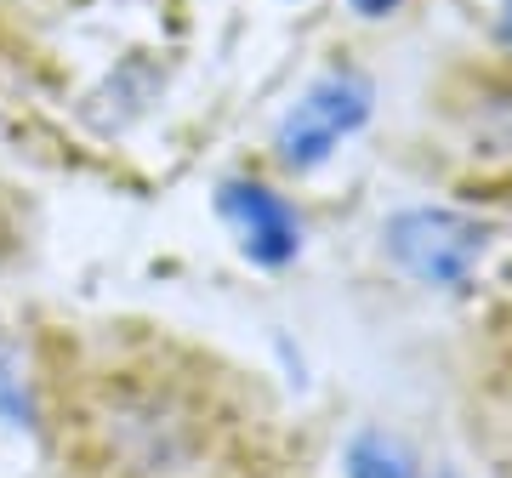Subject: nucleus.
I'll list each match as a JSON object with an SVG mask.
<instances>
[{
    "mask_svg": "<svg viewBox=\"0 0 512 478\" xmlns=\"http://www.w3.org/2000/svg\"><path fill=\"white\" fill-rule=\"evenodd\" d=\"M353 478H416V473H410V461H404L393 444L365 439L353 450Z\"/></svg>",
    "mask_w": 512,
    "mask_h": 478,
    "instance_id": "obj_4",
    "label": "nucleus"
},
{
    "mask_svg": "<svg viewBox=\"0 0 512 478\" xmlns=\"http://www.w3.org/2000/svg\"><path fill=\"white\" fill-rule=\"evenodd\" d=\"M222 217L239 228V245H245L256 262L274 268V262L296 257V217L285 211L279 194H268V188H256V183L222 188Z\"/></svg>",
    "mask_w": 512,
    "mask_h": 478,
    "instance_id": "obj_3",
    "label": "nucleus"
},
{
    "mask_svg": "<svg viewBox=\"0 0 512 478\" xmlns=\"http://www.w3.org/2000/svg\"><path fill=\"white\" fill-rule=\"evenodd\" d=\"M370 114V86L365 80H319L296 114L279 126V154H285V166H319L330 148L342 143L359 120Z\"/></svg>",
    "mask_w": 512,
    "mask_h": 478,
    "instance_id": "obj_2",
    "label": "nucleus"
},
{
    "mask_svg": "<svg viewBox=\"0 0 512 478\" xmlns=\"http://www.w3.org/2000/svg\"><path fill=\"white\" fill-rule=\"evenodd\" d=\"M484 251V228L456 211H410L393 222V257L427 285H461Z\"/></svg>",
    "mask_w": 512,
    "mask_h": 478,
    "instance_id": "obj_1",
    "label": "nucleus"
},
{
    "mask_svg": "<svg viewBox=\"0 0 512 478\" xmlns=\"http://www.w3.org/2000/svg\"><path fill=\"white\" fill-rule=\"evenodd\" d=\"M507 35H512V12H507Z\"/></svg>",
    "mask_w": 512,
    "mask_h": 478,
    "instance_id": "obj_6",
    "label": "nucleus"
},
{
    "mask_svg": "<svg viewBox=\"0 0 512 478\" xmlns=\"http://www.w3.org/2000/svg\"><path fill=\"white\" fill-rule=\"evenodd\" d=\"M393 6H399V0H353V12H365V18H382Z\"/></svg>",
    "mask_w": 512,
    "mask_h": 478,
    "instance_id": "obj_5",
    "label": "nucleus"
}]
</instances>
